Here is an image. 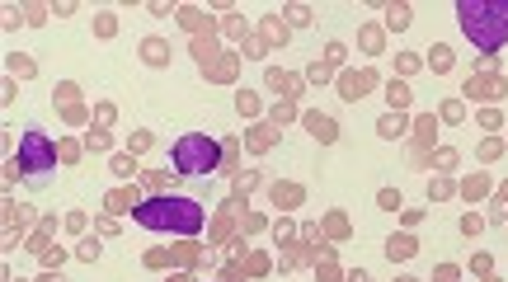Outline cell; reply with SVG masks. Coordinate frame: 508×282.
Listing matches in <instances>:
<instances>
[{
  "mask_svg": "<svg viewBox=\"0 0 508 282\" xmlns=\"http://www.w3.org/2000/svg\"><path fill=\"white\" fill-rule=\"evenodd\" d=\"M132 221L137 226H146V231H175L184 235V240H193V235L203 231V203L198 198H184V193H160V198H146L137 212H132Z\"/></svg>",
  "mask_w": 508,
  "mask_h": 282,
  "instance_id": "1",
  "label": "cell"
},
{
  "mask_svg": "<svg viewBox=\"0 0 508 282\" xmlns=\"http://www.w3.org/2000/svg\"><path fill=\"white\" fill-rule=\"evenodd\" d=\"M457 24L480 52H499L508 43V0H461Z\"/></svg>",
  "mask_w": 508,
  "mask_h": 282,
  "instance_id": "2",
  "label": "cell"
},
{
  "mask_svg": "<svg viewBox=\"0 0 508 282\" xmlns=\"http://www.w3.org/2000/svg\"><path fill=\"white\" fill-rule=\"evenodd\" d=\"M222 170V141L207 132H184L175 141V174H212Z\"/></svg>",
  "mask_w": 508,
  "mask_h": 282,
  "instance_id": "3",
  "label": "cell"
},
{
  "mask_svg": "<svg viewBox=\"0 0 508 282\" xmlns=\"http://www.w3.org/2000/svg\"><path fill=\"white\" fill-rule=\"evenodd\" d=\"M57 146L48 141V132H38V127H24V137H19V170L24 174H48L57 170Z\"/></svg>",
  "mask_w": 508,
  "mask_h": 282,
  "instance_id": "4",
  "label": "cell"
},
{
  "mask_svg": "<svg viewBox=\"0 0 508 282\" xmlns=\"http://www.w3.org/2000/svg\"><path fill=\"white\" fill-rule=\"evenodd\" d=\"M142 203L146 198H142V188L137 184H118L109 198H104V212H109V217H127V212H137Z\"/></svg>",
  "mask_w": 508,
  "mask_h": 282,
  "instance_id": "5",
  "label": "cell"
},
{
  "mask_svg": "<svg viewBox=\"0 0 508 282\" xmlns=\"http://www.w3.org/2000/svg\"><path fill=\"white\" fill-rule=\"evenodd\" d=\"M372 85H377V71H344V76H339V90H344L349 104H358Z\"/></svg>",
  "mask_w": 508,
  "mask_h": 282,
  "instance_id": "6",
  "label": "cell"
},
{
  "mask_svg": "<svg viewBox=\"0 0 508 282\" xmlns=\"http://www.w3.org/2000/svg\"><path fill=\"white\" fill-rule=\"evenodd\" d=\"M302 123H306V132L320 141V146H330V141H339V123H334L330 113H302Z\"/></svg>",
  "mask_w": 508,
  "mask_h": 282,
  "instance_id": "7",
  "label": "cell"
},
{
  "mask_svg": "<svg viewBox=\"0 0 508 282\" xmlns=\"http://www.w3.org/2000/svg\"><path fill=\"white\" fill-rule=\"evenodd\" d=\"M386 104H391V113H410L414 94H410V85H405L400 76H391V80H386Z\"/></svg>",
  "mask_w": 508,
  "mask_h": 282,
  "instance_id": "8",
  "label": "cell"
},
{
  "mask_svg": "<svg viewBox=\"0 0 508 282\" xmlns=\"http://www.w3.org/2000/svg\"><path fill=\"white\" fill-rule=\"evenodd\" d=\"M386 254H391V259H414V254H419V240H414L410 231H400V235L386 240Z\"/></svg>",
  "mask_w": 508,
  "mask_h": 282,
  "instance_id": "9",
  "label": "cell"
},
{
  "mask_svg": "<svg viewBox=\"0 0 508 282\" xmlns=\"http://www.w3.org/2000/svg\"><path fill=\"white\" fill-rule=\"evenodd\" d=\"M273 141H278V127H273V123H259V127L245 132V146H250V151H269Z\"/></svg>",
  "mask_w": 508,
  "mask_h": 282,
  "instance_id": "10",
  "label": "cell"
},
{
  "mask_svg": "<svg viewBox=\"0 0 508 282\" xmlns=\"http://www.w3.org/2000/svg\"><path fill=\"white\" fill-rule=\"evenodd\" d=\"M269 198H273V207H283V212H287V207L302 203L306 193H302V184H273V188H269Z\"/></svg>",
  "mask_w": 508,
  "mask_h": 282,
  "instance_id": "11",
  "label": "cell"
},
{
  "mask_svg": "<svg viewBox=\"0 0 508 282\" xmlns=\"http://www.w3.org/2000/svg\"><path fill=\"white\" fill-rule=\"evenodd\" d=\"M405 113H381L377 118V137H386V141H396V137H405Z\"/></svg>",
  "mask_w": 508,
  "mask_h": 282,
  "instance_id": "12",
  "label": "cell"
},
{
  "mask_svg": "<svg viewBox=\"0 0 508 282\" xmlns=\"http://www.w3.org/2000/svg\"><path fill=\"white\" fill-rule=\"evenodd\" d=\"M142 62L146 66H165L170 62V43H165V38H146L142 43Z\"/></svg>",
  "mask_w": 508,
  "mask_h": 282,
  "instance_id": "13",
  "label": "cell"
},
{
  "mask_svg": "<svg viewBox=\"0 0 508 282\" xmlns=\"http://www.w3.org/2000/svg\"><path fill=\"white\" fill-rule=\"evenodd\" d=\"M485 193H490V174H466V179H461V198H466V203H476V198H485Z\"/></svg>",
  "mask_w": 508,
  "mask_h": 282,
  "instance_id": "14",
  "label": "cell"
},
{
  "mask_svg": "<svg viewBox=\"0 0 508 282\" xmlns=\"http://www.w3.org/2000/svg\"><path fill=\"white\" fill-rule=\"evenodd\" d=\"M269 90H283V99H292V94L302 90V80L287 76V71H278V66H269Z\"/></svg>",
  "mask_w": 508,
  "mask_h": 282,
  "instance_id": "15",
  "label": "cell"
},
{
  "mask_svg": "<svg viewBox=\"0 0 508 282\" xmlns=\"http://www.w3.org/2000/svg\"><path fill=\"white\" fill-rule=\"evenodd\" d=\"M264 184V179H259V174L254 170H245V174H236V193H231V203H245V198H250L254 188Z\"/></svg>",
  "mask_w": 508,
  "mask_h": 282,
  "instance_id": "16",
  "label": "cell"
},
{
  "mask_svg": "<svg viewBox=\"0 0 508 282\" xmlns=\"http://www.w3.org/2000/svg\"><path fill=\"white\" fill-rule=\"evenodd\" d=\"M179 19H184V29H189L193 38H203V29L212 33V24L203 19V10H193V5H189V10H179Z\"/></svg>",
  "mask_w": 508,
  "mask_h": 282,
  "instance_id": "17",
  "label": "cell"
},
{
  "mask_svg": "<svg viewBox=\"0 0 508 282\" xmlns=\"http://www.w3.org/2000/svg\"><path fill=\"white\" fill-rule=\"evenodd\" d=\"M113 179H123V184H132L137 179V156H113Z\"/></svg>",
  "mask_w": 508,
  "mask_h": 282,
  "instance_id": "18",
  "label": "cell"
},
{
  "mask_svg": "<svg viewBox=\"0 0 508 282\" xmlns=\"http://www.w3.org/2000/svg\"><path fill=\"white\" fill-rule=\"evenodd\" d=\"M193 57H198V62H203V71H207V66H212V57H217V38H212V33H207V38H193Z\"/></svg>",
  "mask_w": 508,
  "mask_h": 282,
  "instance_id": "19",
  "label": "cell"
},
{
  "mask_svg": "<svg viewBox=\"0 0 508 282\" xmlns=\"http://www.w3.org/2000/svg\"><path fill=\"white\" fill-rule=\"evenodd\" d=\"M494 90H504V80H466L471 99H494Z\"/></svg>",
  "mask_w": 508,
  "mask_h": 282,
  "instance_id": "20",
  "label": "cell"
},
{
  "mask_svg": "<svg viewBox=\"0 0 508 282\" xmlns=\"http://www.w3.org/2000/svg\"><path fill=\"white\" fill-rule=\"evenodd\" d=\"M429 66L438 71V76H443V71H452V47H447V43H438V47L429 52Z\"/></svg>",
  "mask_w": 508,
  "mask_h": 282,
  "instance_id": "21",
  "label": "cell"
},
{
  "mask_svg": "<svg viewBox=\"0 0 508 282\" xmlns=\"http://www.w3.org/2000/svg\"><path fill=\"white\" fill-rule=\"evenodd\" d=\"M386 24H391V29H410V24H414L410 5H386Z\"/></svg>",
  "mask_w": 508,
  "mask_h": 282,
  "instance_id": "22",
  "label": "cell"
},
{
  "mask_svg": "<svg viewBox=\"0 0 508 282\" xmlns=\"http://www.w3.org/2000/svg\"><path fill=\"white\" fill-rule=\"evenodd\" d=\"M99 250H104V245H99V235H85V240H80V250H76V259H80V264H95Z\"/></svg>",
  "mask_w": 508,
  "mask_h": 282,
  "instance_id": "23",
  "label": "cell"
},
{
  "mask_svg": "<svg viewBox=\"0 0 508 282\" xmlns=\"http://www.w3.org/2000/svg\"><path fill=\"white\" fill-rule=\"evenodd\" d=\"M109 146H113V137L104 127H90V132H85V151H109Z\"/></svg>",
  "mask_w": 508,
  "mask_h": 282,
  "instance_id": "24",
  "label": "cell"
},
{
  "mask_svg": "<svg viewBox=\"0 0 508 282\" xmlns=\"http://www.w3.org/2000/svg\"><path fill=\"white\" fill-rule=\"evenodd\" d=\"M452 193H457V184H452L447 174H438V179L429 184V198H433V203H443V198H452Z\"/></svg>",
  "mask_w": 508,
  "mask_h": 282,
  "instance_id": "25",
  "label": "cell"
},
{
  "mask_svg": "<svg viewBox=\"0 0 508 282\" xmlns=\"http://www.w3.org/2000/svg\"><path fill=\"white\" fill-rule=\"evenodd\" d=\"M377 207H381V212H405V203H400L396 188H381V193H377Z\"/></svg>",
  "mask_w": 508,
  "mask_h": 282,
  "instance_id": "26",
  "label": "cell"
},
{
  "mask_svg": "<svg viewBox=\"0 0 508 282\" xmlns=\"http://www.w3.org/2000/svg\"><path fill=\"white\" fill-rule=\"evenodd\" d=\"M151 132H132V137H127V156H142V151H151Z\"/></svg>",
  "mask_w": 508,
  "mask_h": 282,
  "instance_id": "27",
  "label": "cell"
},
{
  "mask_svg": "<svg viewBox=\"0 0 508 282\" xmlns=\"http://www.w3.org/2000/svg\"><path fill=\"white\" fill-rule=\"evenodd\" d=\"M457 160H461V156L452 151V146H443V151H433V165H438L443 174H447V170H457Z\"/></svg>",
  "mask_w": 508,
  "mask_h": 282,
  "instance_id": "28",
  "label": "cell"
},
{
  "mask_svg": "<svg viewBox=\"0 0 508 282\" xmlns=\"http://www.w3.org/2000/svg\"><path fill=\"white\" fill-rule=\"evenodd\" d=\"M80 151H85V141H62V146H57V156H62L66 165H76V160H80Z\"/></svg>",
  "mask_w": 508,
  "mask_h": 282,
  "instance_id": "29",
  "label": "cell"
},
{
  "mask_svg": "<svg viewBox=\"0 0 508 282\" xmlns=\"http://www.w3.org/2000/svg\"><path fill=\"white\" fill-rule=\"evenodd\" d=\"M414 132H419V141H429L433 132H438V118H433V113H424V118H414Z\"/></svg>",
  "mask_w": 508,
  "mask_h": 282,
  "instance_id": "30",
  "label": "cell"
},
{
  "mask_svg": "<svg viewBox=\"0 0 508 282\" xmlns=\"http://www.w3.org/2000/svg\"><path fill=\"white\" fill-rule=\"evenodd\" d=\"M419 66H424V62H419L414 52H400V57H396V71H400V76H414Z\"/></svg>",
  "mask_w": 508,
  "mask_h": 282,
  "instance_id": "31",
  "label": "cell"
},
{
  "mask_svg": "<svg viewBox=\"0 0 508 282\" xmlns=\"http://www.w3.org/2000/svg\"><path fill=\"white\" fill-rule=\"evenodd\" d=\"M461 118H466V104H461V99H447L443 104V123H461Z\"/></svg>",
  "mask_w": 508,
  "mask_h": 282,
  "instance_id": "32",
  "label": "cell"
},
{
  "mask_svg": "<svg viewBox=\"0 0 508 282\" xmlns=\"http://www.w3.org/2000/svg\"><path fill=\"white\" fill-rule=\"evenodd\" d=\"M245 273H250V278L269 273V254H250V259H245Z\"/></svg>",
  "mask_w": 508,
  "mask_h": 282,
  "instance_id": "33",
  "label": "cell"
},
{
  "mask_svg": "<svg viewBox=\"0 0 508 282\" xmlns=\"http://www.w3.org/2000/svg\"><path fill=\"white\" fill-rule=\"evenodd\" d=\"M499 156H504V141H499V137L480 141V160H499Z\"/></svg>",
  "mask_w": 508,
  "mask_h": 282,
  "instance_id": "34",
  "label": "cell"
},
{
  "mask_svg": "<svg viewBox=\"0 0 508 282\" xmlns=\"http://www.w3.org/2000/svg\"><path fill=\"white\" fill-rule=\"evenodd\" d=\"M236 109H240V113H250V118H254V113H259V99H254L250 90H240V94H236Z\"/></svg>",
  "mask_w": 508,
  "mask_h": 282,
  "instance_id": "35",
  "label": "cell"
},
{
  "mask_svg": "<svg viewBox=\"0 0 508 282\" xmlns=\"http://www.w3.org/2000/svg\"><path fill=\"white\" fill-rule=\"evenodd\" d=\"M222 33H226V38H245V19H240V15H226Z\"/></svg>",
  "mask_w": 508,
  "mask_h": 282,
  "instance_id": "36",
  "label": "cell"
},
{
  "mask_svg": "<svg viewBox=\"0 0 508 282\" xmlns=\"http://www.w3.org/2000/svg\"><path fill=\"white\" fill-rule=\"evenodd\" d=\"M146 268H170V250H146Z\"/></svg>",
  "mask_w": 508,
  "mask_h": 282,
  "instance_id": "37",
  "label": "cell"
},
{
  "mask_svg": "<svg viewBox=\"0 0 508 282\" xmlns=\"http://www.w3.org/2000/svg\"><path fill=\"white\" fill-rule=\"evenodd\" d=\"M457 278H461L457 264H438V268H433V282H457Z\"/></svg>",
  "mask_w": 508,
  "mask_h": 282,
  "instance_id": "38",
  "label": "cell"
},
{
  "mask_svg": "<svg viewBox=\"0 0 508 282\" xmlns=\"http://www.w3.org/2000/svg\"><path fill=\"white\" fill-rule=\"evenodd\" d=\"M273 235H278V245H283V240H292V235H297V226H292L287 217H278V221H273Z\"/></svg>",
  "mask_w": 508,
  "mask_h": 282,
  "instance_id": "39",
  "label": "cell"
},
{
  "mask_svg": "<svg viewBox=\"0 0 508 282\" xmlns=\"http://www.w3.org/2000/svg\"><path fill=\"white\" fill-rule=\"evenodd\" d=\"M325 66H330V71H334V66H344V43H330V47H325Z\"/></svg>",
  "mask_w": 508,
  "mask_h": 282,
  "instance_id": "40",
  "label": "cell"
},
{
  "mask_svg": "<svg viewBox=\"0 0 508 282\" xmlns=\"http://www.w3.org/2000/svg\"><path fill=\"white\" fill-rule=\"evenodd\" d=\"M480 226H485V217H476V212L461 217V235H480Z\"/></svg>",
  "mask_w": 508,
  "mask_h": 282,
  "instance_id": "41",
  "label": "cell"
},
{
  "mask_svg": "<svg viewBox=\"0 0 508 282\" xmlns=\"http://www.w3.org/2000/svg\"><path fill=\"white\" fill-rule=\"evenodd\" d=\"M480 127H490V132L494 127H504V113L499 109H480Z\"/></svg>",
  "mask_w": 508,
  "mask_h": 282,
  "instance_id": "42",
  "label": "cell"
},
{
  "mask_svg": "<svg viewBox=\"0 0 508 282\" xmlns=\"http://www.w3.org/2000/svg\"><path fill=\"white\" fill-rule=\"evenodd\" d=\"M113 29H118L113 15H95V33H99V38H113Z\"/></svg>",
  "mask_w": 508,
  "mask_h": 282,
  "instance_id": "43",
  "label": "cell"
},
{
  "mask_svg": "<svg viewBox=\"0 0 508 282\" xmlns=\"http://www.w3.org/2000/svg\"><path fill=\"white\" fill-rule=\"evenodd\" d=\"M287 118H297V109H292V99H283V104L273 109V127H278V123H287Z\"/></svg>",
  "mask_w": 508,
  "mask_h": 282,
  "instance_id": "44",
  "label": "cell"
},
{
  "mask_svg": "<svg viewBox=\"0 0 508 282\" xmlns=\"http://www.w3.org/2000/svg\"><path fill=\"white\" fill-rule=\"evenodd\" d=\"M76 85H71V80H66V85H57V99H62V104H66V109H71V104H76Z\"/></svg>",
  "mask_w": 508,
  "mask_h": 282,
  "instance_id": "45",
  "label": "cell"
},
{
  "mask_svg": "<svg viewBox=\"0 0 508 282\" xmlns=\"http://www.w3.org/2000/svg\"><path fill=\"white\" fill-rule=\"evenodd\" d=\"M471 268H476L480 278H490V273H494V264H490V254H476V259H471Z\"/></svg>",
  "mask_w": 508,
  "mask_h": 282,
  "instance_id": "46",
  "label": "cell"
},
{
  "mask_svg": "<svg viewBox=\"0 0 508 282\" xmlns=\"http://www.w3.org/2000/svg\"><path fill=\"white\" fill-rule=\"evenodd\" d=\"M62 259H66L62 245H57V250H43V264H48V268H62Z\"/></svg>",
  "mask_w": 508,
  "mask_h": 282,
  "instance_id": "47",
  "label": "cell"
},
{
  "mask_svg": "<svg viewBox=\"0 0 508 282\" xmlns=\"http://www.w3.org/2000/svg\"><path fill=\"white\" fill-rule=\"evenodd\" d=\"M95 235H118V221H113V217H99V221H95Z\"/></svg>",
  "mask_w": 508,
  "mask_h": 282,
  "instance_id": "48",
  "label": "cell"
},
{
  "mask_svg": "<svg viewBox=\"0 0 508 282\" xmlns=\"http://www.w3.org/2000/svg\"><path fill=\"white\" fill-rule=\"evenodd\" d=\"M85 226H90V221H85V212H71V217H66V231H85Z\"/></svg>",
  "mask_w": 508,
  "mask_h": 282,
  "instance_id": "49",
  "label": "cell"
},
{
  "mask_svg": "<svg viewBox=\"0 0 508 282\" xmlns=\"http://www.w3.org/2000/svg\"><path fill=\"white\" fill-rule=\"evenodd\" d=\"M10 71H15V76H33L38 66H33V62H24V57H15V62H10Z\"/></svg>",
  "mask_w": 508,
  "mask_h": 282,
  "instance_id": "50",
  "label": "cell"
},
{
  "mask_svg": "<svg viewBox=\"0 0 508 282\" xmlns=\"http://www.w3.org/2000/svg\"><path fill=\"white\" fill-rule=\"evenodd\" d=\"M95 123H99V127L113 123V104H99V109H95Z\"/></svg>",
  "mask_w": 508,
  "mask_h": 282,
  "instance_id": "51",
  "label": "cell"
},
{
  "mask_svg": "<svg viewBox=\"0 0 508 282\" xmlns=\"http://www.w3.org/2000/svg\"><path fill=\"white\" fill-rule=\"evenodd\" d=\"M222 278H226V282H245V264H226Z\"/></svg>",
  "mask_w": 508,
  "mask_h": 282,
  "instance_id": "52",
  "label": "cell"
},
{
  "mask_svg": "<svg viewBox=\"0 0 508 282\" xmlns=\"http://www.w3.org/2000/svg\"><path fill=\"white\" fill-rule=\"evenodd\" d=\"M264 226H269V221L259 217V212H245V231H264Z\"/></svg>",
  "mask_w": 508,
  "mask_h": 282,
  "instance_id": "53",
  "label": "cell"
},
{
  "mask_svg": "<svg viewBox=\"0 0 508 282\" xmlns=\"http://www.w3.org/2000/svg\"><path fill=\"white\" fill-rule=\"evenodd\" d=\"M287 19H292V24H297V29H306V24H311V15H306L302 5H297V10H287Z\"/></svg>",
  "mask_w": 508,
  "mask_h": 282,
  "instance_id": "54",
  "label": "cell"
},
{
  "mask_svg": "<svg viewBox=\"0 0 508 282\" xmlns=\"http://www.w3.org/2000/svg\"><path fill=\"white\" fill-rule=\"evenodd\" d=\"M400 221H405V226H419V221H424V212H419V207H405V212H400Z\"/></svg>",
  "mask_w": 508,
  "mask_h": 282,
  "instance_id": "55",
  "label": "cell"
},
{
  "mask_svg": "<svg viewBox=\"0 0 508 282\" xmlns=\"http://www.w3.org/2000/svg\"><path fill=\"white\" fill-rule=\"evenodd\" d=\"M306 76H311V80H330V66H325V62H316L311 71H306Z\"/></svg>",
  "mask_w": 508,
  "mask_h": 282,
  "instance_id": "56",
  "label": "cell"
},
{
  "mask_svg": "<svg viewBox=\"0 0 508 282\" xmlns=\"http://www.w3.org/2000/svg\"><path fill=\"white\" fill-rule=\"evenodd\" d=\"M320 282H339V273H334V264L325 259V268H320Z\"/></svg>",
  "mask_w": 508,
  "mask_h": 282,
  "instance_id": "57",
  "label": "cell"
},
{
  "mask_svg": "<svg viewBox=\"0 0 508 282\" xmlns=\"http://www.w3.org/2000/svg\"><path fill=\"white\" fill-rule=\"evenodd\" d=\"M38 282H66V278H62V273H57V268H48V273H43V278H38Z\"/></svg>",
  "mask_w": 508,
  "mask_h": 282,
  "instance_id": "58",
  "label": "cell"
},
{
  "mask_svg": "<svg viewBox=\"0 0 508 282\" xmlns=\"http://www.w3.org/2000/svg\"><path fill=\"white\" fill-rule=\"evenodd\" d=\"M494 198H499V203L508 207V184H499V188H494Z\"/></svg>",
  "mask_w": 508,
  "mask_h": 282,
  "instance_id": "59",
  "label": "cell"
},
{
  "mask_svg": "<svg viewBox=\"0 0 508 282\" xmlns=\"http://www.w3.org/2000/svg\"><path fill=\"white\" fill-rule=\"evenodd\" d=\"M165 282H193V278H189V273H175V278H165Z\"/></svg>",
  "mask_w": 508,
  "mask_h": 282,
  "instance_id": "60",
  "label": "cell"
},
{
  "mask_svg": "<svg viewBox=\"0 0 508 282\" xmlns=\"http://www.w3.org/2000/svg\"><path fill=\"white\" fill-rule=\"evenodd\" d=\"M349 282H372V278H367V273H353V278Z\"/></svg>",
  "mask_w": 508,
  "mask_h": 282,
  "instance_id": "61",
  "label": "cell"
},
{
  "mask_svg": "<svg viewBox=\"0 0 508 282\" xmlns=\"http://www.w3.org/2000/svg\"><path fill=\"white\" fill-rule=\"evenodd\" d=\"M396 282H419V278H396Z\"/></svg>",
  "mask_w": 508,
  "mask_h": 282,
  "instance_id": "62",
  "label": "cell"
}]
</instances>
